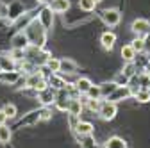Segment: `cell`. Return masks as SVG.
<instances>
[{"mask_svg": "<svg viewBox=\"0 0 150 148\" xmlns=\"http://www.w3.org/2000/svg\"><path fill=\"white\" fill-rule=\"evenodd\" d=\"M23 13H25V7L20 0H13L11 4H7V20L9 22L18 20L20 16H23Z\"/></svg>", "mask_w": 150, "mask_h": 148, "instance_id": "6", "label": "cell"}, {"mask_svg": "<svg viewBox=\"0 0 150 148\" xmlns=\"http://www.w3.org/2000/svg\"><path fill=\"white\" fill-rule=\"evenodd\" d=\"M6 121H7V116H6V113H4V111L0 109V125H4Z\"/></svg>", "mask_w": 150, "mask_h": 148, "instance_id": "34", "label": "cell"}, {"mask_svg": "<svg viewBox=\"0 0 150 148\" xmlns=\"http://www.w3.org/2000/svg\"><path fill=\"white\" fill-rule=\"evenodd\" d=\"M130 47L134 48L136 54H138V52H143V38H139V36H138V38H136L132 43H130Z\"/></svg>", "mask_w": 150, "mask_h": 148, "instance_id": "31", "label": "cell"}, {"mask_svg": "<svg viewBox=\"0 0 150 148\" xmlns=\"http://www.w3.org/2000/svg\"><path fill=\"white\" fill-rule=\"evenodd\" d=\"M91 86H93V82H91L89 79H86V77H81V79L75 80V91H77V93H81V95H86L88 89H89Z\"/></svg>", "mask_w": 150, "mask_h": 148, "instance_id": "19", "label": "cell"}, {"mask_svg": "<svg viewBox=\"0 0 150 148\" xmlns=\"http://www.w3.org/2000/svg\"><path fill=\"white\" fill-rule=\"evenodd\" d=\"M25 36H27V39H29V45L30 47H38V48H43L45 41H47V29L38 22V18L36 20H32L27 27H25Z\"/></svg>", "mask_w": 150, "mask_h": 148, "instance_id": "1", "label": "cell"}, {"mask_svg": "<svg viewBox=\"0 0 150 148\" xmlns=\"http://www.w3.org/2000/svg\"><path fill=\"white\" fill-rule=\"evenodd\" d=\"M11 137H13V128L7 127L6 123L0 125V143H2V144H7V143L11 141Z\"/></svg>", "mask_w": 150, "mask_h": 148, "instance_id": "24", "label": "cell"}, {"mask_svg": "<svg viewBox=\"0 0 150 148\" xmlns=\"http://www.w3.org/2000/svg\"><path fill=\"white\" fill-rule=\"evenodd\" d=\"M50 118H52V111L48 107L40 109V120H50Z\"/></svg>", "mask_w": 150, "mask_h": 148, "instance_id": "32", "label": "cell"}, {"mask_svg": "<svg viewBox=\"0 0 150 148\" xmlns=\"http://www.w3.org/2000/svg\"><path fill=\"white\" fill-rule=\"evenodd\" d=\"M38 22H40L47 30L52 29V25H54V11H52L48 6H45V7L40 11V14H38Z\"/></svg>", "mask_w": 150, "mask_h": 148, "instance_id": "8", "label": "cell"}, {"mask_svg": "<svg viewBox=\"0 0 150 148\" xmlns=\"http://www.w3.org/2000/svg\"><path fill=\"white\" fill-rule=\"evenodd\" d=\"M61 64H59V73H66V75H73L77 73V63L70 57H64V59H59Z\"/></svg>", "mask_w": 150, "mask_h": 148, "instance_id": "15", "label": "cell"}, {"mask_svg": "<svg viewBox=\"0 0 150 148\" xmlns=\"http://www.w3.org/2000/svg\"><path fill=\"white\" fill-rule=\"evenodd\" d=\"M2 111L6 113L7 120H13V118H16V114H18V109H16L14 104H6V105L2 107Z\"/></svg>", "mask_w": 150, "mask_h": 148, "instance_id": "27", "label": "cell"}, {"mask_svg": "<svg viewBox=\"0 0 150 148\" xmlns=\"http://www.w3.org/2000/svg\"><path fill=\"white\" fill-rule=\"evenodd\" d=\"M11 47L13 48H20V50H27L30 45H29V39H27V36H25V32L23 30H20V32H16L14 36H13V39H11Z\"/></svg>", "mask_w": 150, "mask_h": 148, "instance_id": "14", "label": "cell"}, {"mask_svg": "<svg viewBox=\"0 0 150 148\" xmlns=\"http://www.w3.org/2000/svg\"><path fill=\"white\" fill-rule=\"evenodd\" d=\"M86 98H91V100H100L102 95H100V87L98 86H91L88 89V93H86Z\"/></svg>", "mask_w": 150, "mask_h": 148, "instance_id": "29", "label": "cell"}, {"mask_svg": "<svg viewBox=\"0 0 150 148\" xmlns=\"http://www.w3.org/2000/svg\"><path fill=\"white\" fill-rule=\"evenodd\" d=\"M143 52L150 55V32H148V34L145 36V38H143Z\"/></svg>", "mask_w": 150, "mask_h": 148, "instance_id": "33", "label": "cell"}, {"mask_svg": "<svg viewBox=\"0 0 150 148\" xmlns=\"http://www.w3.org/2000/svg\"><path fill=\"white\" fill-rule=\"evenodd\" d=\"M120 54H122V59H123L125 63H132V61H136V52H134V48L130 47V45H123Z\"/></svg>", "mask_w": 150, "mask_h": 148, "instance_id": "21", "label": "cell"}, {"mask_svg": "<svg viewBox=\"0 0 150 148\" xmlns=\"http://www.w3.org/2000/svg\"><path fill=\"white\" fill-rule=\"evenodd\" d=\"M59 64H61V61H59L57 57H48L47 63H45V66H47L48 71H52V73H59Z\"/></svg>", "mask_w": 150, "mask_h": 148, "instance_id": "26", "label": "cell"}, {"mask_svg": "<svg viewBox=\"0 0 150 148\" xmlns=\"http://www.w3.org/2000/svg\"><path fill=\"white\" fill-rule=\"evenodd\" d=\"M116 113H118V107H116V104H112V102H109V100H104V102H100V107H98V116H100L102 120H105V121L115 120Z\"/></svg>", "mask_w": 150, "mask_h": 148, "instance_id": "3", "label": "cell"}, {"mask_svg": "<svg viewBox=\"0 0 150 148\" xmlns=\"http://www.w3.org/2000/svg\"><path fill=\"white\" fill-rule=\"evenodd\" d=\"M47 86H48V82H47V79L43 75V71H40V70L30 71L29 75H27V79H25V87L34 89L36 93H38V91H41V89H45Z\"/></svg>", "mask_w": 150, "mask_h": 148, "instance_id": "2", "label": "cell"}, {"mask_svg": "<svg viewBox=\"0 0 150 148\" xmlns=\"http://www.w3.org/2000/svg\"><path fill=\"white\" fill-rule=\"evenodd\" d=\"M0 80L6 82V84H16L20 80V73L16 70H11V71H0Z\"/></svg>", "mask_w": 150, "mask_h": 148, "instance_id": "18", "label": "cell"}, {"mask_svg": "<svg viewBox=\"0 0 150 148\" xmlns=\"http://www.w3.org/2000/svg\"><path fill=\"white\" fill-rule=\"evenodd\" d=\"M68 102H70V95H68V91L63 87V89H57L55 91V107H57L59 111H66L68 109Z\"/></svg>", "mask_w": 150, "mask_h": 148, "instance_id": "11", "label": "cell"}, {"mask_svg": "<svg viewBox=\"0 0 150 148\" xmlns=\"http://www.w3.org/2000/svg\"><path fill=\"white\" fill-rule=\"evenodd\" d=\"M104 148H127V143H125V139H122L118 136H112L105 141Z\"/></svg>", "mask_w": 150, "mask_h": 148, "instance_id": "22", "label": "cell"}, {"mask_svg": "<svg viewBox=\"0 0 150 148\" xmlns=\"http://www.w3.org/2000/svg\"><path fill=\"white\" fill-rule=\"evenodd\" d=\"M86 107H88V111H91V113H98V107H100V100H91V98H86L84 102H82Z\"/></svg>", "mask_w": 150, "mask_h": 148, "instance_id": "30", "label": "cell"}, {"mask_svg": "<svg viewBox=\"0 0 150 148\" xmlns=\"http://www.w3.org/2000/svg\"><path fill=\"white\" fill-rule=\"evenodd\" d=\"M93 2H95V4H100V2H102V0H93Z\"/></svg>", "mask_w": 150, "mask_h": 148, "instance_id": "36", "label": "cell"}, {"mask_svg": "<svg viewBox=\"0 0 150 148\" xmlns=\"http://www.w3.org/2000/svg\"><path fill=\"white\" fill-rule=\"evenodd\" d=\"M68 114L70 116H77V118H81V114H82V111H84V104H82V100H79V98H75V97H70V102H68Z\"/></svg>", "mask_w": 150, "mask_h": 148, "instance_id": "13", "label": "cell"}, {"mask_svg": "<svg viewBox=\"0 0 150 148\" xmlns=\"http://www.w3.org/2000/svg\"><path fill=\"white\" fill-rule=\"evenodd\" d=\"M132 97L136 98V102H141V104L150 102V87H138L132 93Z\"/></svg>", "mask_w": 150, "mask_h": 148, "instance_id": "20", "label": "cell"}, {"mask_svg": "<svg viewBox=\"0 0 150 148\" xmlns=\"http://www.w3.org/2000/svg\"><path fill=\"white\" fill-rule=\"evenodd\" d=\"M38 121H40V109L30 111V113H29L25 118L18 120V121H16V125H14V127H11V128H22V127H29V125H34V123H38Z\"/></svg>", "mask_w": 150, "mask_h": 148, "instance_id": "10", "label": "cell"}, {"mask_svg": "<svg viewBox=\"0 0 150 148\" xmlns=\"http://www.w3.org/2000/svg\"><path fill=\"white\" fill-rule=\"evenodd\" d=\"M73 130H75V134H79L81 137H88V136H91V134H93L95 127H93V123H91V121H82V120H79V121H77V125L73 127Z\"/></svg>", "mask_w": 150, "mask_h": 148, "instance_id": "12", "label": "cell"}, {"mask_svg": "<svg viewBox=\"0 0 150 148\" xmlns=\"http://www.w3.org/2000/svg\"><path fill=\"white\" fill-rule=\"evenodd\" d=\"M9 57L13 63H23L25 61V50H20V48H13Z\"/></svg>", "mask_w": 150, "mask_h": 148, "instance_id": "25", "label": "cell"}, {"mask_svg": "<svg viewBox=\"0 0 150 148\" xmlns=\"http://www.w3.org/2000/svg\"><path fill=\"white\" fill-rule=\"evenodd\" d=\"M100 18H102V22L107 27H116L120 23V20H122V14H120L118 9H112L111 7V9H104L102 14H100Z\"/></svg>", "mask_w": 150, "mask_h": 148, "instance_id": "5", "label": "cell"}, {"mask_svg": "<svg viewBox=\"0 0 150 148\" xmlns=\"http://www.w3.org/2000/svg\"><path fill=\"white\" fill-rule=\"evenodd\" d=\"M48 7L54 11V13H66L70 9V0H52L48 4Z\"/></svg>", "mask_w": 150, "mask_h": 148, "instance_id": "17", "label": "cell"}, {"mask_svg": "<svg viewBox=\"0 0 150 148\" xmlns=\"http://www.w3.org/2000/svg\"><path fill=\"white\" fill-rule=\"evenodd\" d=\"M38 2H40L41 6H48V4L52 2V0H38Z\"/></svg>", "mask_w": 150, "mask_h": 148, "instance_id": "35", "label": "cell"}, {"mask_svg": "<svg viewBox=\"0 0 150 148\" xmlns=\"http://www.w3.org/2000/svg\"><path fill=\"white\" fill-rule=\"evenodd\" d=\"M130 30L136 36H146L150 32V22L145 20V18H138V20H134L132 25H130Z\"/></svg>", "mask_w": 150, "mask_h": 148, "instance_id": "9", "label": "cell"}, {"mask_svg": "<svg viewBox=\"0 0 150 148\" xmlns=\"http://www.w3.org/2000/svg\"><path fill=\"white\" fill-rule=\"evenodd\" d=\"M38 100L41 102V105H43V107L52 105V104H54V100H55V89H54V87H50V86H47L45 89L38 91Z\"/></svg>", "mask_w": 150, "mask_h": 148, "instance_id": "7", "label": "cell"}, {"mask_svg": "<svg viewBox=\"0 0 150 148\" xmlns=\"http://www.w3.org/2000/svg\"><path fill=\"white\" fill-rule=\"evenodd\" d=\"M129 97H132V89H130V86H116V89L112 91V93L105 98V100H109V102H112V104H118V102H122V100H127Z\"/></svg>", "mask_w": 150, "mask_h": 148, "instance_id": "4", "label": "cell"}, {"mask_svg": "<svg viewBox=\"0 0 150 148\" xmlns=\"http://www.w3.org/2000/svg\"><path fill=\"white\" fill-rule=\"evenodd\" d=\"M116 82L115 80H111V82H102L98 87H100V95H102V98H107L111 93H112V91H115L116 89Z\"/></svg>", "mask_w": 150, "mask_h": 148, "instance_id": "23", "label": "cell"}, {"mask_svg": "<svg viewBox=\"0 0 150 148\" xmlns=\"http://www.w3.org/2000/svg\"><path fill=\"white\" fill-rule=\"evenodd\" d=\"M100 43L105 50H112V47H115L116 43V34L115 32H104L100 36Z\"/></svg>", "mask_w": 150, "mask_h": 148, "instance_id": "16", "label": "cell"}, {"mask_svg": "<svg viewBox=\"0 0 150 148\" xmlns=\"http://www.w3.org/2000/svg\"><path fill=\"white\" fill-rule=\"evenodd\" d=\"M79 7L81 11H86V13H91V11H95L97 4L93 2V0H79Z\"/></svg>", "mask_w": 150, "mask_h": 148, "instance_id": "28", "label": "cell"}]
</instances>
